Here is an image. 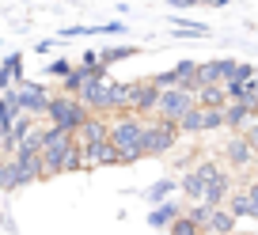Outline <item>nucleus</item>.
Wrapping results in <instances>:
<instances>
[{
  "mask_svg": "<svg viewBox=\"0 0 258 235\" xmlns=\"http://www.w3.org/2000/svg\"><path fill=\"white\" fill-rule=\"evenodd\" d=\"M31 129H34V114H16V122H12V129H8V148L12 152L31 137Z\"/></svg>",
  "mask_w": 258,
  "mask_h": 235,
  "instance_id": "aec40b11",
  "label": "nucleus"
},
{
  "mask_svg": "<svg viewBox=\"0 0 258 235\" xmlns=\"http://www.w3.org/2000/svg\"><path fill=\"white\" fill-rule=\"evenodd\" d=\"M243 137H247V140H250V148L258 152V118H254V122L247 125V129H243Z\"/></svg>",
  "mask_w": 258,
  "mask_h": 235,
  "instance_id": "c756f323",
  "label": "nucleus"
},
{
  "mask_svg": "<svg viewBox=\"0 0 258 235\" xmlns=\"http://www.w3.org/2000/svg\"><path fill=\"white\" fill-rule=\"evenodd\" d=\"M106 137H110V122H103V118H95V114L76 129V144H80V148L99 144V140H106Z\"/></svg>",
  "mask_w": 258,
  "mask_h": 235,
  "instance_id": "2eb2a0df",
  "label": "nucleus"
},
{
  "mask_svg": "<svg viewBox=\"0 0 258 235\" xmlns=\"http://www.w3.org/2000/svg\"><path fill=\"white\" fill-rule=\"evenodd\" d=\"M235 212L228 209V205H220V209H213V216H209V235H232L235 231Z\"/></svg>",
  "mask_w": 258,
  "mask_h": 235,
  "instance_id": "6ab92c4d",
  "label": "nucleus"
},
{
  "mask_svg": "<svg viewBox=\"0 0 258 235\" xmlns=\"http://www.w3.org/2000/svg\"><path fill=\"white\" fill-rule=\"evenodd\" d=\"M182 133H209V110L205 106H194V110L182 114V122H178Z\"/></svg>",
  "mask_w": 258,
  "mask_h": 235,
  "instance_id": "412c9836",
  "label": "nucleus"
},
{
  "mask_svg": "<svg viewBox=\"0 0 258 235\" xmlns=\"http://www.w3.org/2000/svg\"><path fill=\"white\" fill-rule=\"evenodd\" d=\"M110 140H114V148H118V160L121 163L145 160V118L121 110L118 118L110 122Z\"/></svg>",
  "mask_w": 258,
  "mask_h": 235,
  "instance_id": "f03ea898",
  "label": "nucleus"
},
{
  "mask_svg": "<svg viewBox=\"0 0 258 235\" xmlns=\"http://www.w3.org/2000/svg\"><path fill=\"white\" fill-rule=\"evenodd\" d=\"M198 106V95H194L190 88H163L160 95V106H156V118H163V122H182V114L194 110Z\"/></svg>",
  "mask_w": 258,
  "mask_h": 235,
  "instance_id": "0eeeda50",
  "label": "nucleus"
},
{
  "mask_svg": "<svg viewBox=\"0 0 258 235\" xmlns=\"http://www.w3.org/2000/svg\"><path fill=\"white\" fill-rule=\"evenodd\" d=\"M178 125L175 122H145V155H167V152H175V144H178Z\"/></svg>",
  "mask_w": 258,
  "mask_h": 235,
  "instance_id": "6e6552de",
  "label": "nucleus"
},
{
  "mask_svg": "<svg viewBox=\"0 0 258 235\" xmlns=\"http://www.w3.org/2000/svg\"><path fill=\"white\" fill-rule=\"evenodd\" d=\"M80 99H84L95 114H121V110H129V84L95 76L91 84H84Z\"/></svg>",
  "mask_w": 258,
  "mask_h": 235,
  "instance_id": "7ed1b4c3",
  "label": "nucleus"
},
{
  "mask_svg": "<svg viewBox=\"0 0 258 235\" xmlns=\"http://www.w3.org/2000/svg\"><path fill=\"white\" fill-rule=\"evenodd\" d=\"M171 27H175V34L178 38H205V34H209V27L205 23H194V19H171Z\"/></svg>",
  "mask_w": 258,
  "mask_h": 235,
  "instance_id": "b1692460",
  "label": "nucleus"
},
{
  "mask_svg": "<svg viewBox=\"0 0 258 235\" xmlns=\"http://www.w3.org/2000/svg\"><path fill=\"white\" fill-rule=\"evenodd\" d=\"M254 167H258V155H254Z\"/></svg>",
  "mask_w": 258,
  "mask_h": 235,
  "instance_id": "473e14b6",
  "label": "nucleus"
},
{
  "mask_svg": "<svg viewBox=\"0 0 258 235\" xmlns=\"http://www.w3.org/2000/svg\"><path fill=\"white\" fill-rule=\"evenodd\" d=\"M0 155H12V148H8V129H0Z\"/></svg>",
  "mask_w": 258,
  "mask_h": 235,
  "instance_id": "7c9ffc66",
  "label": "nucleus"
},
{
  "mask_svg": "<svg viewBox=\"0 0 258 235\" xmlns=\"http://www.w3.org/2000/svg\"><path fill=\"white\" fill-rule=\"evenodd\" d=\"M167 235H209V231H205V227L198 224V220H194L190 212H182V216H178L175 224L167 227Z\"/></svg>",
  "mask_w": 258,
  "mask_h": 235,
  "instance_id": "393cba45",
  "label": "nucleus"
},
{
  "mask_svg": "<svg viewBox=\"0 0 258 235\" xmlns=\"http://www.w3.org/2000/svg\"><path fill=\"white\" fill-rule=\"evenodd\" d=\"M80 152H84V163H88V167H114V163H121V160H118V148H114L110 137L99 140V144L80 148Z\"/></svg>",
  "mask_w": 258,
  "mask_h": 235,
  "instance_id": "f8f14e48",
  "label": "nucleus"
},
{
  "mask_svg": "<svg viewBox=\"0 0 258 235\" xmlns=\"http://www.w3.org/2000/svg\"><path fill=\"white\" fill-rule=\"evenodd\" d=\"M42 171H46V179L69 175V171H88L84 152H80V144H76V133L57 129V125H46V129H42Z\"/></svg>",
  "mask_w": 258,
  "mask_h": 235,
  "instance_id": "f257e3e1",
  "label": "nucleus"
},
{
  "mask_svg": "<svg viewBox=\"0 0 258 235\" xmlns=\"http://www.w3.org/2000/svg\"><path fill=\"white\" fill-rule=\"evenodd\" d=\"M8 99L16 103V110H19V114H34V118H38V114H46V110H49V99H53V95H49L42 84L23 80V84H16V88H8Z\"/></svg>",
  "mask_w": 258,
  "mask_h": 235,
  "instance_id": "39448f33",
  "label": "nucleus"
},
{
  "mask_svg": "<svg viewBox=\"0 0 258 235\" xmlns=\"http://www.w3.org/2000/svg\"><path fill=\"white\" fill-rule=\"evenodd\" d=\"M69 72H73V65H69L64 57H57V61H49V65H46V76H53V80H64Z\"/></svg>",
  "mask_w": 258,
  "mask_h": 235,
  "instance_id": "c85d7f7f",
  "label": "nucleus"
},
{
  "mask_svg": "<svg viewBox=\"0 0 258 235\" xmlns=\"http://www.w3.org/2000/svg\"><path fill=\"white\" fill-rule=\"evenodd\" d=\"M12 167H16V186L19 190L46 179V171H42V152H31V148H16V152H12Z\"/></svg>",
  "mask_w": 258,
  "mask_h": 235,
  "instance_id": "9b49d317",
  "label": "nucleus"
},
{
  "mask_svg": "<svg viewBox=\"0 0 258 235\" xmlns=\"http://www.w3.org/2000/svg\"><path fill=\"white\" fill-rule=\"evenodd\" d=\"M46 118H49V125H57V129H69V133H76L84 122L91 118V106L84 103V99H76V95H53L49 99V110H46Z\"/></svg>",
  "mask_w": 258,
  "mask_h": 235,
  "instance_id": "20e7f679",
  "label": "nucleus"
},
{
  "mask_svg": "<svg viewBox=\"0 0 258 235\" xmlns=\"http://www.w3.org/2000/svg\"><path fill=\"white\" fill-rule=\"evenodd\" d=\"M160 88H190V91H198L202 88V65L198 61H178V65H171L167 72H160V76H152Z\"/></svg>",
  "mask_w": 258,
  "mask_h": 235,
  "instance_id": "9d476101",
  "label": "nucleus"
},
{
  "mask_svg": "<svg viewBox=\"0 0 258 235\" xmlns=\"http://www.w3.org/2000/svg\"><path fill=\"white\" fill-rule=\"evenodd\" d=\"M0 190L4 194H16V167H12V155H0Z\"/></svg>",
  "mask_w": 258,
  "mask_h": 235,
  "instance_id": "a878e982",
  "label": "nucleus"
},
{
  "mask_svg": "<svg viewBox=\"0 0 258 235\" xmlns=\"http://www.w3.org/2000/svg\"><path fill=\"white\" fill-rule=\"evenodd\" d=\"M254 118H258L254 103H235V99H232V103L224 106V125H228V129H235V133H243Z\"/></svg>",
  "mask_w": 258,
  "mask_h": 235,
  "instance_id": "ddd939ff",
  "label": "nucleus"
},
{
  "mask_svg": "<svg viewBox=\"0 0 258 235\" xmlns=\"http://www.w3.org/2000/svg\"><path fill=\"white\" fill-rule=\"evenodd\" d=\"M224 155H228V163H232L235 171H243V167H250V163H254V155H258V152L250 148V140L239 133V137H232V140L224 144Z\"/></svg>",
  "mask_w": 258,
  "mask_h": 235,
  "instance_id": "4468645a",
  "label": "nucleus"
},
{
  "mask_svg": "<svg viewBox=\"0 0 258 235\" xmlns=\"http://www.w3.org/2000/svg\"><path fill=\"white\" fill-rule=\"evenodd\" d=\"M175 190H182L175 179H160V182H152V186L145 190V201H148V209H152V205H163V201H171V194H175Z\"/></svg>",
  "mask_w": 258,
  "mask_h": 235,
  "instance_id": "4be33fe9",
  "label": "nucleus"
},
{
  "mask_svg": "<svg viewBox=\"0 0 258 235\" xmlns=\"http://www.w3.org/2000/svg\"><path fill=\"white\" fill-rule=\"evenodd\" d=\"M182 216V209H178V201H163V205H152L148 209V227H163L167 231L175 220Z\"/></svg>",
  "mask_w": 258,
  "mask_h": 235,
  "instance_id": "f3484780",
  "label": "nucleus"
},
{
  "mask_svg": "<svg viewBox=\"0 0 258 235\" xmlns=\"http://www.w3.org/2000/svg\"><path fill=\"white\" fill-rule=\"evenodd\" d=\"M228 209H232L239 220H254V201H250V190H235V194L228 197Z\"/></svg>",
  "mask_w": 258,
  "mask_h": 235,
  "instance_id": "5701e85b",
  "label": "nucleus"
},
{
  "mask_svg": "<svg viewBox=\"0 0 258 235\" xmlns=\"http://www.w3.org/2000/svg\"><path fill=\"white\" fill-rule=\"evenodd\" d=\"M16 103L8 99V91H0V129H12V122H16Z\"/></svg>",
  "mask_w": 258,
  "mask_h": 235,
  "instance_id": "cd10ccee",
  "label": "nucleus"
},
{
  "mask_svg": "<svg viewBox=\"0 0 258 235\" xmlns=\"http://www.w3.org/2000/svg\"><path fill=\"white\" fill-rule=\"evenodd\" d=\"M160 95L163 88L148 76V80H137V84H129V114H137V118H152L156 106H160Z\"/></svg>",
  "mask_w": 258,
  "mask_h": 235,
  "instance_id": "1a4fd4ad",
  "label": "nucleus"
},
{
  "mask_svg": "<svg viewBox=\"0 0 258 235\" xmlns=\"http://www.w3.org/2000/svg\"><path fill=\"white\" fill-rule=\"evenodd\" d=\"M12 84H23V53H8L0 65V91H8Z\"/></svg>",
  "mask_w": 258,
  "mask_h": 235,
  "instance_id": "a211bd4d",
  "label": "nucleus"
},
{
  "mask_svg": "<svg viewBox=\"0 0 258 235\" xmlns=\"http://www.w3.org/2000/svg\"><path fill=\"white\" fill-rule=\"evenodd\" d=\"M194 95H198V106H205V110H224V106L232 103L228 91H224V84H202Z\"/></svg>",
  "mask_w": 258,
  "mask_h": 235,
  "instance_id": "dca6fc26",
  "label": "nucleus"
},
{
  "mask_svg": "<svg viewBox=\"0 0 258 235\" xmlns=\"http://www.w3.org/2000/svg\"><path fill=\"white\" fill-rule=\"evenodd\" d=\"M103 65H114V61H125V57H137V46H110V49H99Z\"/></svg>",
  "mask_w": 258,
  "mask_h": 235,
  "instance_id": "bb28decb",
  "label": "nucleus"
},
{
  "mask_svg": "<svg viewBox=\"0 0 258 235\" xmlns=\"http://www.w3.org/2000/svg\"><path fill=\"white\" fill-rule=\"evenodd\" d=\"M247 190H250V201H254V220H258V182H250Z\"/></svg>",
  "mask_w": 258,
  "mask_h": 235,
  "instance_id": "2f4dec72",
  "label": "nucleus"
},
{
  "mask_svg": "<svg viewBox=\"0 0 258 235\" xmlns=\"http://www.w3.org/2000/svg\"><path fill=\"white\" fill-rule=\"evenodd\" d=\"M220 179V167L213 160H202L198 163V167H190L182 175V182H178V186H182V194L190 197V201H205V194H209V186L213 182Z\"/></svg>",
  "mask_w": 258,
  "mask_h": 235,
  "instance_id": "423d86ee",
  "label": "nucleus"
}]
</instances>
